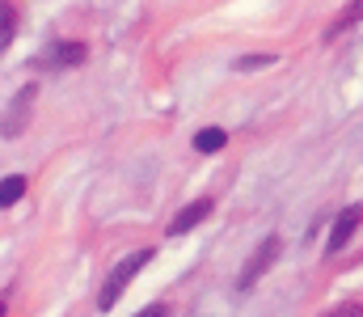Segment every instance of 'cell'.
Returning a JSON list of instances; mask_svg holds the SVG:
<instances>
[{
  "instance_id": "obj_1",
  "label": "cell",
  "mask_w": 363,
  "mask_h": 317,
  "mask_svg": "<svg viewBox=\"0 0 363 317\" xmlns=\"http://www.w3.org/2000/svg\"><path fill=\"white\" fill-rule=\"evenodd\" d=\"M152 258H157V250H135V254H127V258L106 275V284H101V292H97V309H101V313H110V309L118 305V296L127 292V284H131V279L152 262Z\"/></svg>"
},
{
  "instance_id": "obj_2",
  "label": "cell",
  "mask_w": 363,
  "mask_h": 317,
  "mask_svg": "<svg viewBox=\"0 0 363 317\" xmlns=\"http://www.w3.org/2000/svg\"><path fill=\"white\" fill-rule=\"evenodd\" d=\"M279 254H283V237H279V233L262 237V245L245 258V267H241V275H237V292H254V284L279 262Z\"/></svg>"
},
{
  "instance_id": "obj_3",
  "label": "cell",
  "mask_w": 363,
  "mask_h": 317,
  "mask_svg": "<svg viewBox=\"0 0 363 317\" xmlns=\"http://www.w3.org/2000/svg\"><path fill=\"white\" fill-rule=\"evenodd\" d=\"M359 224H363V204H351V208L338 211V220L330 228V241H325V254H342L351 245V237L359 233Z\"/></svg>"
},
{
  "instance_id": "obj_4",
  "label": "cell",
  "mask_w": 363,
  "mask_h": 317,
  "mask_svg": "<svg viewBox=\"0 0 363 317\" xmlns=\"http://www.w3.org/2000/svg\"><path fill=\"white\" fill-rule=\"evenodd\" d=\"M211 211H216V199H211V195H203V199H194V204H186V208H182L178 216L169 220V228H165V233H169V237H182V233H190V228H199V224H203V220H207Z\"/></svg>"
},
{
  "instance_id": "obj_5",
  "label": "cell",
  "mask_w": 363,
  "mask_h": 317,
  "mask_svg": "<svg viewBox=\"0 0 363 317\" xmlns=\"http://www.w3.org/2000/svg\"><path fill=\"white\" fill-rule=\"evenodd\" d=\"M85 60H89V47L77 43V38H68V43H51L47 60H38V64H51V68H77V64H85Z\"/></svg>"
},
{
  "instance_id": "obj_6",
  "label": "cell",
  "mask_w": 363,
  "mask_h": 317,
  "mask_svg": "<svg viewBox=\"0 0 363 317\" xmlns=\"http://www.w3.org/2000/svg\"><path fill=\"white\" fill-rule=\"evenodd\" d=\"M359 21H363V0H347V4H342V13H338V17H334L330 26H325L321 43H338V38H342L347 30H355Z\"/></svg>"
},
{
  "instance_id": "obj_7",
  "label": "cell",
  "mask_w": 363,
  "mask_h": 317,
  "mask_svg": "<svg viewBox=\"0 0 363 317\" xmlns=\"http://www.w3.org/2000/svg\"><path fill=\"white\" fill-rule=\"evenodd\" d=\"M228 144V131L224 127H203V131H194V152H220Z\"/></svg>"
},
{
  "instance_id": "obj_8",
  "label": "cell",
  "mask_w": 363,
  "mask_h": 317,
  "mask_svg": "<svg viewBox=\"0 0 363 317\" xmlns=\"http://www.w3.org/2000/svg\"><path fill=\"white\" fill-rule=\"evenodd\" d=\"M13 34H17V9H13V0H4L0 4V47L4 51L13 47Z\"/></svg>"
},
{
  "instance_id": "obj_9",
  "label": "cell",
  "mask_w": 363,
  "mask_h": 317,
  "mask_svg": "<svg viewBox=\"0 0 363 317\" xmlns=\"http://www.w3.org/2000/svg\"><path fill=\"white\" fill-rule=\"evenodd\" d=\"M21 195H26V178H21V174H9V178L0 182V204H4V208H13Z\"/></svg>"
},
{
  "instance_id": "obj_10",
  "label": "cell",
  "mask_w": 363,
  "mask_h": 317,
  "mask_svg": "<svg viewBox=\"0 0 363 317\" xmlns=\"http://www.w3.org/2000/svg\"><path fill=\"white\" fill-rule=\"evenodd\" d=\"M30 102H34V89H26V94H21V110H13V114H9V123H4V135H9V140L26 131V123H21V118H26V106H30Z\"/></svg>"
},
{
  "instance_id": "obj_11",
  "label": "cell",
  "mask_w": 363,
  "mask_h": 317,
  "mask_svg": "<svg viewBox=\"0 0 363 317\" xmlns=\"http://www.w3.org/2000/svg\"><path fill=\"white\" fill-rule=\"evenodd\" d=\"M267 64H274V55L271 51H258V55H241L233 68H237V72H250V68H267Z\"/></svg>"
},
{
  "instance_id": "obj_12",
  "label": "cell",
  "mask_w": 363,
  "mask_h": 317,
  "mask_svg": "<svg viewBox=\"0 0 363 317\" xmlns=\"http://www.w3.org/2000/svg\"><path fill=\"white\" fill-rule=\"evenodd\" d=\"M135 317H165V305H148L144 313H135Z\"/></svg>"
}]
</instances>
